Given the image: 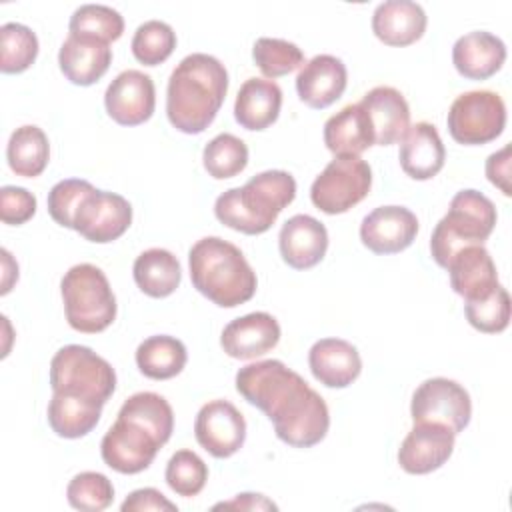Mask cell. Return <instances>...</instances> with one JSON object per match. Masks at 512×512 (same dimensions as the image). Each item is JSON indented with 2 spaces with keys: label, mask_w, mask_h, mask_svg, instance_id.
I'll use <instances>...</instances> for the list:
<instances>
[{
  "label": "cell",
  "mask_w": 512,
  "mask_h": 512,
  "mask_svg": "<svg viewBox=\"0 0 512 512\" xmlns=\"http://www.w3.org/2000/svg\"><path fill=\"white\" fill-rule=\"evenodd\" d=\"M186 346L168 334H156L146 338L136 348L138 370L152 380H168L182 372L186 366Z\"/></svg>",
  "instance_id": "obj_31"
},
{
  "label": "cell",
  "mask_w": 512,
  "mask_h": 512,
  "mask_svg": "<svg viewBox=\"0 0 512 512\" xmlns=\"http://www.w3.org/2000/svg\"><path fill=\"white\" fill-rule=\"evenodd\" d=\"M346 84V66L332 54H318L304 62L296 76L298 98L314 110H322L334 104L344 94Z\"/></svg>",
  "instance_id": "obj_20"
},
{
  "label": "cell",
  "mask_w": 512,
  "mask_h": 512,
  "mask_svg": "<svg viewBox=\"0 0 512 512\" xmlns=\"http://www.w3.org/2000/svg\"><path fill=\"white\" fill-rule=\"evenodd\" d=\"M282 260L294 270H308L316 266L328 250L326 226L308 214L288 218L278 234Z\"/></svg>",
  "instance_id": "obj_19"
},
{
  "label": "cell",
  "mask_w": 512,
  "mask_h": 512,
  "mask_svg": "<svg viewBox=\"0 0 512 512\" xmlns=\"http://www.w3.org/2000/svg\"><path fill=\"white\" fill-rule=\"evenodd\" d=\"M136 286L150 298L170 296L182 280L178 258L164 248L144 250L132 266Z\"/></svg>",
  "instance_id": "obj_30"
},
{
  "label": "cell",
  "mask_w": 512,
  "mask_h": 512,
  "mask_svg": "<svg viewBox=\"0 0 512 512\" xmlns=\"http://www.w3.org/2000/svg\"><path fill=\"white\" fill-rule=\"evenodd\" d=\"M228 92L224 64L204 52L188 54L172 70L166 90L170 124L184 134L204 132L216 118Z\"/></svg>",
  "instance_id": "obj_2"
},
{
  "label": "cell",
  "mask_w": 512,
  "mask_h": 512,
  "mask_svg": "<svg viewBox=\"0 0 512 512\" xmlns=\"http://www.w3.org/2000/svg\"><path fill=\"white\" fill-rule=\"evenodd\" d=\"M374 128V144L390 146L402 140L410 128V108L400 90L392 86H376L360 100Z\"/></svg>",
  "instance_id": "obj_24"
},
{
  "label": "cell",
  "mask_w": 512,
  "mask_h": 512,
  "mask_svg": "<svg viewBox=\"0 0 512 512\" xmlns=\"http://www.w3.org/2000/svg\"><path fill=\"white\" fill-rule=\"evenodd\" d=\"M122 512H146V510H160V512H176V504L170 502L160 490L156 488H140L126 496L120 504Z\"/></svg>",
  "instance_id": "obj_44"
},
{
  "label": "cell",
  "mask_w": 512,
  "mask_h": 512,
  "mask_svg": "<svg viewBox=\"0 0 512 512\" xmlns=\"http://www.w3.org/2000/svg\"><path fill=\"white\" fill-rule=\"evenodd\" d=\"M202 162H204V170L212 178L216 180L234 178L248 164V146L238 136L230 132H222L204 146Z\"/></svg>",
  "instance_id": "obj_34"
},
{
  "label": "cell",
  "mask_w": 512,
  "mask_h": 512,
  "mask_svg": "<svg viewBox=\"0 0 512 512\" xmlns=\"http://www.w3.org/2000/svg\"><path fill=\"white\" fill-rule=\"evenodd\" d=\"M0 52V70L4 74H20L34 64L38 38L28 26L6 22L0 28Z\"/></svg>",
  "instance_id": "obj_35"
},
{
  "label": "cell",
  "mask_w": 512,
  "mask_h": 512,
  "mask_svg": "<svg viewBox=\"0 0 512 512\" xmlns=\"http://www.w3.org/2000/svg\"><path fill=\"white\" fill-rule=\"evenodd\" d=\"M218 508H224V510H278V506L272 500H268L264 494H254V492H242L228 502L214 504V510H218Z\"/></svg>",
  "instance_id": "obj_46"
},
{
  "label": "cell",
  "mask_w": 512,
  "mask_h": 512,
  "mask_svg": "<svg viewBox=\"0 0 512 512\" xmlns=\"http://www.w3.org/2000/svg\"><path fill=\"white\" fill-rule=\"evenodd\" d=\"M280 342V324L268 312H250L228 322L220 336L222 350L236 360L264 356Z\"/></svg>",
  "instance_id": "obj_17"
},
{
  "label": "cell",
  "mask_w": 512,
  "mask_h": 512,
  "mask_svg": "<svg viewBox=\"0 0 512 512\" xmlns=\"http://www.w3.org/2000/svg\"><path fill=\"white\" fill-rule=\"evenodd\" d=\"M50 388L106 404L116 390V372L92 348L68 344L52 356Z\"/></svg>",
  "instance_id": "obj_7"
},
{
  "label": "cell",
  "mask_w": 512,
  "mask_h": 512,
  "mask_svg": "<svg viewBox=\"0 0 512 512\" xmlns=\"http://www.w3.org/2000/svg\"><path fill=\"white\" fill-rule=\"evenodd\" d=\"M402 170L414 180L434 178L446 160V150L442 138L434 124L416 122L412 124L400 140L398 154Z\"/></svg>",
  "instance_id": "obj_25"
},
{
  "label": "cell",
  "mask_w": 512,
  "mask_h": 512,
  "mask_svg": "<svg viewBox=\"0 0 512 512\" xmlns=\"http://www.w3.org/2000/svg\"><path fill=\"white\" fill-rule=\"evenodd\" d=\"M282 90L274 80L248 78L234 102V118L246 130H266L278 120Z\"/></svg>",
  "instance_id": "obj_28"
},
{
  "label": "cell",
  "mask_w": 512,
  "mask_h": 512,
  "mask_svg": "<svg viewBox=\"0 0 512 512\" xmlns=\"http://www.w3.org/2000/svg\"><path fill=\"white\" fill-rule=\"evenodd\" d=\"M132 224L130 202L104 190H92L74 216V230L90 242L106 244L118 240Z\"/></svg>",
  "instance_id": "obj_12"
},
{
  "label": "cell",
  "mask_w": 512,
  "mask_h": 512,
  "mask_svg": "<svg viewBox=\"0 0 512 512\" xmlns=\"http://www.w3.org/2000/svg\"><path fill=\"white\" fill-rule=\"evenodd\" d=\"M506 60V44L486 30H474L460 36L452 46V62L460 76L468 80H486L494 76Z\"/></svg>",
  "instance_id": "obj_23"
},
{
  "label": "cell",
  "mask_w": 512,
  "mask_h": 512,
  "mask_svg": "<svg viewBox=\"0 0 512 512\" xmlns=\"http://www.w3.org/2000/svg\"><path fill=\"white\" fill-rule=\"evenodd\" d=\"M372 186V170L360 156H334L310 186L312 204L324 214H344L362 202Z\"/></svg>",
  "instance_id": "obj_8"
},
{
  "label": "cell",
  "mask_w": 512,
  "mask_h": 512,
  "mask_svg": "<svg viewBox=\"0 0 512 512\" xmlns=\"http://www.w3.org/2000/svg\"><path fill=\"white\" fill-rule=\"evenodd\" d=\"M252 58L266 78L286 76L304 64V54L294 42L268 36L254 42Z\"/></svg>",
  "instance_id": "obj_38"
},
{
  "label": "cell",
  "mask_w": 512,
  "mask_h": 512,
  "mask_svg": "<svg viewBox=\"0 0 512 512\" xmlns=\"http://www.w3.org/2000/svg\"><path fill=\"white\" fill-rule=\"evenodd\" d=\"M64 314L76 332L98 334L116 318V296L106 274L88 262L72 266L60 282Z\"/></svg>",
  "instance_id": "obj_6"
},
{
  "label": "cell",
  "mask_w": 512,
  "mask_h": 512,
  "mask_svg": "<svg viewBox=\"0 0 512 512\" xmlns=\"http://www.w3.org/2000/svg\"><path fill=\"white\" fill-rule=\"evenodd\" d=\"M486 176L488 180L504 194L510 196V144L500 148L498 152H492L486 160Z\"/></svg>",
  "instance_id": "obj_45"
},
{
  "label": "cell",
  "mask_w": 512,
  "mask_h": 512,
  "mask_svg": "<svg viewBox=\"0 0 512 512\" xmlns=\"http://www.w3.org/2000/svg\"><path fill=\"white\" fill-rule=\"evenodd\" d=\"M496 226L494 202L478 190L466 188L454 194L446 216L436 224L430 252L438 266L446 268L450 258L464 246L484 244Z\"/></svg>",
  "instance_id": "obj_5"
},
{
  "label": "cell",
  "mask_w": 512,
  "mask_h": 512,
  "mask_svg": "<svg viewBox=\"0 0 512 512\" xmlns=\"http://www.w3.org/2000/svg\"><path fill=\"white\" fill-rule=\"evenodd\" d=\"M194 436L214 458H228L244 446L246 420L232 402L210 400L196 414Z\"/></svg>",
  "instance_id": "obj_13"
},
{
  "label": "cell",
  "mask_w": 512,
  "mask_h": 512,
  "mask_svg": "<svg viewBox=\"0 0 512 512\" xmlns=\"http://www.w3.org/2000/svg\"><path fill=\"white\" fill-rule=\"evenodd\" d=\"M418 234V218L404 206H378L364 216L360 240L374 254L406 250Z\"/></svg>",
  "instance_id": "obj_16"
},
{
  "label": "cell",
  "mask_w": 512,
  "mask_h": 512,
  "mask_svg": "<svg viewBox=\"0 0 512 512\" xmlns=\"http://www.w3.org/2000/svg\"><path fill=\"white\" fill-rule=\"evenodd\" d=\"M132 54L144 66H158L170 58L176 48V32L162 20L140 24L132 36Z\"/></svg>",
  "instance_id": "obj_37"
},
{
  "label": "cell",
  "mask_w": 512,
  "mask_h": 512,
  "mask_svg": "<svg viewBox=\"0 0 512 512\" xmlns=\"http://www.w3.org/2000/svg\"><path fill=\"white\" fill-rule=\"evenodd\" d=\"M312 376L328 388H346L362 372V358L354 344L342 338H322L308 352Z\"/></svg>",
  "instance_id": "obj_22"
},
{
  "label": "cell",
  "mask_w": 512,
  "mask_h": 512,
  "mask_svg": "<svg viewBox=\"0 0 512 512\" xmlns=\"http://www.w3.org/2000/svg\"><path fill=\"white\" fill-rule=\"evenodd\" d=\"M102 406L96 400H88L82 396L52 392L48 402V424L60 438H82L92 432L102 416Z\"/></svg>",
  "instance_id": "obj_29"
},
{
  "label": "cell",
  "mask_w": 512,
  "mask_h": 512,
  "mask_svg": "<svg viewBox=\"0 0 512 512\" xmlns=\"http://www.w3.org/2000/svg\"><path fill=\"white\" fill-rule=\"evenodd\" d=\"M166 484L172 492L184 498H192L202 492L208 480V466L192 450H178L166 464Z\"/></svg>",
  "instance_id": "obj_39"
},
{
  "label": "cell",
  "mask_w": 512,
  "mask_h": 512,
  "mask_svg": "<svg viewBox=\"0 0 512 512\" xmlns=\"http://www.w3.org/2000/svg\"><path fill=\"white\" fill-rule=\"evenodd\" d=\"M426 24L424 8L410 0H386L372 14V32L388 46L414 44L422 38Z\"/></svg>",
  "instance_id": "obj_26"
},
{
  "label": "cell",
  "mask_w": 512,
  "mask_h": 512,
  "mask_svg": "<svg viewBox=\"0 0 512 512\" xmlns=\"http://www.w3.org/2000/svg\"><path fill=\"white\" fill-rule=\"evenodd\" d=\"M188 266L194 288L216 306H240L256 292V272L242 250L218 236L200 238L188 252Z\"/></svg>",
  "instance_id": "obj_3"
},
{
  "label": "cell",
  "mask_w": 512,
  "mask_h": 512,
  "mask_svg": "<svg viewBox=\"0 0 512 512\" xmlns=\"http://www.w3.org/2000/svg\"><path fill=\"white\" fill-rule=\"evenodd\" d=\"M70 34L98 38L106 44L118 40L124 32V18L118 10L104 4H82L74 10L68 24Z\"/></svg>",
  "instance_id": "obj_36"
},
{
  "label": "cell",
  "mask_w": 512,
  "mask_h": 512,
  "mask_svg": "<svg viewBox=\"0 0 512 512\" xmlns=\"http://www.w3.org/2000/svg\"><path fill=\"white\" fill-rule=\"evenodd\" d=\"M456 434L438 422H414L400 444L398 464L408 474H428L448 462Z\"/></svg>",
  "instance_id": "obj_15"
},
{
  "label": "cell",
  "mask_w": 512,
  "mask_h": 512,
  "mask_svg": "<svg viewBox=\"0 0 512 512\" xmlns=\"http://www.w3.org/2000/svg\"><path fill=\"white\" fill-rule=\"evenodd\" d=\"M294 198V176L286 170H266L252 176L244 186L222 192L214 202V214L224 226L256 236L268 232Z\"/></svg>",
  "instance_id": "obj_4"
},
{
  "label": "cell",
  "mask_w": 512,
  "mask_h": 512,
  "mask_svg": "<svg viewBox=\"0 0 512 512\" xmlns=\"http://www.w3.org/2000/svg\"><path fill=\"white\" fill-rule=\"evenodd\" d=\"M464 314L470 326H474L476 330L484 334H498L510 324V296L506 288L498 284V288L490 296L466 302Z\"/></svg>",
  "instance_id": "obj_41"
},
{
  "label": "cell",
  "mask_w": 512,
  "mask_h": 512,
  "mask_svg": "<svg viewBox=\"0 0 512 512\" xmlns=\"http://www.w3.org/2000/svg\"><path fill=\"white\" fill-rule=\"evenodd\" d=\"M162 446L164 444L150 428L118 414L116 422L100 442V454L104 464L112 470L120 474H138L152 464Z\"/></svg>",
  "instance_id": "obj_11"
},
{
  "label": "cell",
  "mask_w": 512,
  "mask_h": 512,
  "mask_svg": "<svg viewBox=\"0 0 512 512\" xmlns=\"http://www.w3.org/2000/svg\"><path fill=\"white\" fill-rule=\"evenodd\" d=\"M446 124L458 144H488L504 132L506 104L492 90H470L452 102Z\"/></svg>",
  "instance_id": "obj_9"
},
{
  "label": "cell",
  "mask_w": 512,
  "mask_h": 512,
  "mask_svg": "<svg viewBox=\"0 0 512 512\" xmlns=\"http://www.w3.org/2000/svg\"><path fill=\"white\" fill-rule=\"evenodd\" d=\"M8 166L16 176L34 178L44 172L50 160L48 136L34 124H24L10 134L6 146Z\"/></svg>",
  "instance_id": "obj_32"
},
{
  "label": "cell",
  "mask_w": 512,
  "mask_h": 512,
  "mask_svg": "<svg viewBox=\"0 0 512 512\" xmlns=\"http://www.w3.org/2000/svg\"><path fill=\"white\" fill-rule=\"evenodd\" d=\"M2 290L0 294H8L12 284L18 280V264L12 260L10 252L6 248H2Z\"/></svg>",
  "instance_id": "obj_47"
},
{
  "label": "cell",
  "mask_w": 512,
  "mask_h": 512,
  "mask_svg": "<svg viewBox=\"0 0 512 512\" xmlns=\"http://www.w3.org/2000/svg\"><path fill=\"white\" fill-rule=\"evenodd\" d=\"M104 106L120 126H138L150 120L156 106L154 80L142 70L120 72L106 88Z\"/></svg>",
  "instance_id": "obj_14"
},
{
  "label": "cell",
  "mask_w": 512,
  "mask_h": 512,
  "mask_svg": "<svg viewBox=\"0 0 512 512\" xmlns=\"http://www.w3.org/2000/svg\"><path fill=\"white\" fill-rule=\"evenodd\" d=\"M110 62V44L90 36L68 34L58 52V64L62 74L76 86H90L98 82L108 72Z\"/></svg>",
  "instance_id": "obj_21"
},
{
  "label": "cell",
  "mask_w": 512,
  "mask_h": 512,
  "mask_svg": "<svg viewBox=\"0 0 512 512\" xmlns=\"http://www.w3.org/2000/svg\"><path fill=\"white\" fill-rule=\"evenodd\" d=\"M238 394L262 410L276 436L294 448H310L324 440L330 414L324 398L282 360H260L236 372Z\"/></svg>",
  "instance_id": "obj_1"
},
{
  "label": "cell",
  "mask_w": 512,
  "mask_h": 512,
  "mask_svg": "<svg viewBox=\"0 0 512 512\" xmlns=\"http://www.w3.org/2000/svg\"><path fill=\"white\" fill-rule=\"evenodd\" d=\"M412 422H438L460 434L472 416L470 394L450 378H428L412 394Z\"/></svg>",
  "instance_id": "obj_10"
},
{
  "label": "cell",
  "mask_w": 512,
  "mask_h": 512,
  "mask_svg": "<svg viewBox=\"0 0 512 512\" xmlns=\"http://www.w3.org/2000/svg\"><path fill=\"white\" fill-rule=\"evenodd\" d=\"M36 212V196L22 186H2L0 190V218L4 224L20 226Z\"/></svg>",
  "instance_id": "obj_43"
},
{
  "label": "cell",
  "mask_w": 512,
  "mask_h": 512,
  "mask_svg": "<svg viewBox=\"0 0 512 512\" xmlns=\"http://www.w3.org/2000/svg\"><path fill=\"white\" fill-rule=\"evenodd\" d=\"M446 270L452 290L462 296L464 302L482 300L498 288L496 264L482 244L460 248L450 258Z\"/></svg>",
  "instance_id": "obj_18"
},
{
  "label": "cell",
  "mask_w": 512,
  "mask_h": 512,
  "mask_svg": "<svg viewBox=\"0 0 512 512\" xmlns=\"http://www.w3.org/2000/svg\"><path fill=\"white\" fill-rule=\"evenodd\" d=\"M324 144L334 156H360L374 146V128L360 102L344 106L326 120Z\"/></svg>",
  "instance_id": "obj_27"
},
{
  "label": "cell",
  "mask_w": 512,
  "mask_h": 512,
  "mask_svg": "<svg viewBox=\"0 0 512 512\" xmlns=\"http://www.w3.org/2000/svg\"><path fill=\"white\" fill-rule=\"evenodd\" d=\"M92 190L94 186L88 180H80V178H66L56 182L48 192V214L56 224L74 230V216L82 200Z\"/></svg>",
  "instance_id": "obj_42"
},
{
  "label": "cell",
  "mask_w": 512,
  "mask_h": 512,
  "mask_svg": "<svg viewBox=\"0 0 512 512\" xmlns=\"http://www.w3.org/2000/svg\"><path fill=\"white\" fill-rule=\"evenodd\" d=\"M120 416L132 418L150 428L162 444H166L174 430V412L168 400L156 392H136L120 408Z\"/></svg>",
  "instance_id": "obj_33"
},
{
  "label": "cell",
  "mask_w": 512,
  "mask_h": 512,
  "mask_svg": "<svg viewBox=\"0 0 512 512\" xmlns=\"http://www.w3.org/2000/svg\"><path fill=\"white\" fill-rule=\"evenodd\" d=\"M68 504L76 510L84 512H100L106 510L114 500V486L108 476L100 472H80L76 474L66 488Z\"/></svg>",
  "instance_id": "obj_40"
}]
</instances>
